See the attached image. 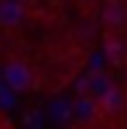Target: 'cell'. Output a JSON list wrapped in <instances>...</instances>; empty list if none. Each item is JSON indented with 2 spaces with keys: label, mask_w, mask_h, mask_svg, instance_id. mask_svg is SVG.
<instances>
[{
  "label": "cell",
  "mask_w": 127,
  "mask_h": 129,
  "mask_svg": "<svg viewBox=\"0 0 127 129\" xmlns=\"http://www.w3.org/2000/svg\"><path fill=\"white\" fill-rule=\"evenodd\" d=\"M24 19H27V11L19 0H3L0 3V26L16 29L24 24Z\"/></svg>",
  "instance_id": "2"
},
{
  "label": "cell",
  "mask_w": 127,
  "mask_h": 129,
  "mask_svg": "<svg viewBox=\"0 0 127 129\" xmlns=\"http://www.w3.org/2000/svg\"><path fill=\"white\" fill-rule=\"evenodd\" d=\"M98 108H101V116H119L124 111V95L119 87H109V92L103 98H98Z\"/></svg>",
  "instance_id": "3"
},
{
  "label": "cell",
  "mask_w": 127,
  "mask_h": 129,
  "mask_svg": "<svg viewBox=\"0 0 127 129\" xmlns=\"http://www.w3.org/2000/svg\"><path fill=\"white\" fill-rule=\"evenodd\" d=\"M106 53L111 55V61H119V55L124 53V48L117 42V40H109V42H106Z\"/></svg>",
  "instance_id": "6"
},
{
  "label": "cell",
  "mask_w": 127,
  "mask_h": 129,
  "mask_svg": "<svg viewBox=\"0 0 127 129\" xmlns=\"http://www.w3.org/2000/svg\"><path fill=\"white\" fill-rule=\"evenodd\" d=\"M0 124H3V119H0Z\"/></svg>",
  "instance_id": "9"
},
{
  "label": "cell",
  "mask_w": 127,
  "mask_h": 129,
  "mask_svg": "<svg viewBox=\"0 0 127 129\" xmlns=\"http://www.w3.org/2000/svg\"><path fill=\"white\" fill-rule=\"evenodd\" d=\"M32 79H34L32 69L27 66L24 61H19V58H11V61L3 66V82L13 92H27L32 87Z\"/></svg>",
  "instance_id": "1"
},
{
  "label": "cell",
  "mask_w": 127,
  "mask_h": 129,
  "mask_svg": "<svg viewBox=\"0 0 127 129\" xmlns=\"http://www.w3.org/2000/svg\"><path fill=\"white\" fill-rule=\"evenodd\" d=\"M0 82H3V66H0Z\"/></svg>",
  "instance_id": "8"
},
{
  "label": "cell",
  "mask_w": 127,
  "mask_h": 129,
  "mask_svg": "<svg viewBox=\"0 0 127 129\" xmlns=\"http://www.w3.org/2000/svg\"><path fill=\"white\" fill-rule=\"evenodd\" d=\"M82 5H93V3H98V0H79Z\"/></svg>",
  "instance_id": "7"
},
{
  "label": "cell",
  "mask_w": 127,
  "mask_h": 129,
  "mask_svg": "<svg viewBox=\"0 0 127 129\" xmlns=\"http://www.w3.org/2000/svg\"><path fill=\"white\" fill-rule=\"evenodd\" d=\"M74 113H77L79 121H93V119H98V116H101L98 100H95V98H90V95L79 98V100L74 103Z\"/></svg>",
  "instance_id": "4"
},
{
  "label": "cell",
  "mask_w": 127,
  "mask_h": 129,
  "mask_svg": "<svg viewBox=\"0 0 127 129\" xmlns=\"http://www.w3.org/2000/svg\"><path fill=\"white\" fill-rule=\"evenodd\" d=\"M122 16H124V8L119 0H109L106 5H103V21H106L109 26H119L122 24Z\"/></svg>",
  "instance_id": "5"
}]
</instances>
